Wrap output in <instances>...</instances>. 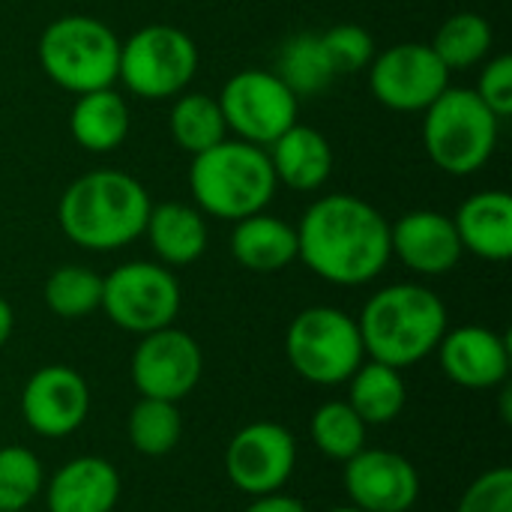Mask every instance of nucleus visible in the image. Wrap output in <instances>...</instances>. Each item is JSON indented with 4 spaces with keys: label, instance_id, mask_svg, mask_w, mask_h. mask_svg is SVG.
I'll use <instances>...</instances> for the list:
<instances>
[{
    "label": "nucleus",
    "instance_id": "28",
    "mask_svg": "<svg viewBox=\"0 0 512 512\" xmlns=\"http://www.w3.org/2000/svg\"><path fill=\"white\" fill-rule=\"evenodd\" d=\"M369 426L354 414V408L345 399L324 402L312 420H309V438L312 444L333 462H348L366 447Z\"/></svg>",
    "mask_w": 512,
    "mask_h": 512
},
{
    "label": "nucleus",
    "instance_id": "32",
    "mask_svg": "<svg viewBox=\"0 0 512 512\" xmlns=\"http://www.w3.org/2000/svg\"><path fill=\"white\" fill-rule=\"evenodd\" d=\"M321 42H324V51H327L336 75L360 72L375 57V39H372V33L366 27H360V24H351V21L324 30L321 33Z\"/></svg>",
    "mask_w": 512,
    "mask_h": 512
},
{
    "label": "nucleus",
    "instance_id": "25",
    "mask_svg": "<svg viewBox=\"0 0 512 512\" xmlns=\"http://www.w3.org/2000/svg\"><path fill=\"white\" fill-rule=\"evenodd\" d=\"M168 129L174 144L189 156H198L228 138L225 114L219 108V99L210 93H180V99H174L171 105Z\"/></svg>",
    "mask_w": 512,
    "mask_h": 512
},
{
    "label": "nucleus",
    "instance_id": "26",
    "mask_svg": "<svg viewBox=\"0 0 512 512\" xmlns=\"http://www.w3.org/2000/svg\"><path fill=\"white\" fill-rule=\"evenodd\" d=\"M273 72L291 87V93L297 99L324 93L336 78V69H333V63H330V57L324 51L321 33H297V36H291L282 45L279 63H276Z\"/></svg>",
    "mask_w": 512,
    "mask_h": 512
},
{
    "label": "nucleus",
    "instance_id": "17",
    "mask_svg": "<svg viewBox=\"0 0 512 512\" xmlns=\"http://www.w3.org/2000/svg\"><path fill=\"white\" fill-rule=\"evenodd\" d=\"M438 354L444 375L465 390H492L510 375V342L480 324L447 330Z\"/></svg>",
    "mask_w": 512,
    "mask_h": 512
},
{
    "label": "nucleus",
    "instance_id": "33",
    "mask_svg": "<svg viewBox=\"0 0 512 512\" xmlns=\"http://www.w3.org/2000/svg\"><path fill=\"white\" fill-rule=\"evenodd\" d=\"M456 512H512L510 468H492L480 474L459 498Z\"/></svg>",
    "mask_w": 512,
    "mask_h": 512
},
{
    "label": "nucleus",
    "instance_id": "27",
    "mask_svg": "<svg viewBox=\"0 0 512 512\" xmlns=\"http://www.w3.org/2000/svg\"><path fill=\"white\" fill-rule=\"evenodd\" d=\"M492 39L495 36L489 18H483L480 12H456L438 27L429 45L447 66V72H462L489 57Z\"/></svg>",
    "mask_w": 512,
    "mask_h": 512
},
{
    "label": "nucleus",
    "instance_id": "9",
    "mask_svg": "<svg viewBox=\"0 0 512 512\" xmlns=\"http://www.w3.org/2000/svg\"><path fill=\"white\" fill-rule=\"evenodd\" d=\"M183 294L180 282L165 264L129 261L102 276V303L108 321L123 333L147 336L177 321Z\"/></svg>",
    "mask_w": 512,
    "mask_h": 512
},
{
    "label": "nucleus",
    "instance_id": "22",
    "mask_svg": "<svg viewBox=\"0 0 512 512\" xmlns=\"http://www.w3.org/2000/svg\"><path fill=\"white\" fill-rule=\"evenodd\" d=\"M231 255L243 270L279 273L297 261V228L270 213L246 216L234 222Z\"/></svg>",
    "mask_w": 512,
    "mask_h": 512
},
{
    "label": "nucleus",
    "instance_id": "10",
    "mask_svg": "<svg viewBox=\"0 0 512 512\" xmlns=\"http://www.w3.org/2000/svg\"><path fill=\"white\" fill-rule=\"evenodd\" d=\"M225 126L240 141L270 147L285 129L297 123L300 99L273 69H240L216 96Z\"/></svg>",
    "mask_w": 512,
    "mask_h": 512
},
{
    "label": "nucleus",
    "instance_id": "30",
    "mask_svg": "<svg viewBox=\"0 0 512 512\" xmlns=\"http://www.w3.org/2000/svg\"><path fill=\"white\" fill-rule=\"evenodd\" d=\"M42 297H45L48 312L57 318H66V321L87 318L102 303V276L90 267H81V264L57 267L45 279Z\"/></svg>",
    "mask_w": 512,
    "mask_h": 512
},
{
    "label": "nucleus",
    "instance_id": "19",
    "mask_svg": "<svg viewBox=\"0 0 512 512\" xmlns=\"http://www.w3.org/2000/svg\"><path fill=\"white\" fill-rule=\"evenodd\" d=\"M453 225L465 252L495 264L512 255V198L504 189L465 198L453 216Z\"/></svg>",
    "mask_w": 512,
    "mask_h": 512
},
{
    "label": "nucleus",
    "instance_id": "37",
    "mask_svg": "<svg viewBox=\"0 0 512 512\" xmlns=\"http://www.w3.org/2000/svg\"><path fill=\"white\" fill-rule=\"evenodd\" d=\"M327 512H363V510H357V507H351V504H348V507H333V510H327Z\"/></svg>",
    "mask_w": 512,
    "mask_h": 512
},
{
    "label": "nucleus",
    "instance_id": "8",
    "mask_svg": "<svg viewBox=\"0 0 512 512\" xmlns=\"http://www.w3.org/2000/svg\"><path fill=\"white\" fill-rule=\"evenodd\" d=\"M198 48L174 24H144L120 42L117 81L141 99H174L198 72Z\"/></svg>",
    "mask_w": 512,
    "mask_h": 512
},
{
    "label": "nucleus",
    "instance_id": "20",
    "mask_svg": "<svg viewBox=\"0 0 512 512\" xmlns=\"http://www.w3.org/2000/svg\"><path fill=\"white\" fill-rule=\"evenodd\" d=\"M279 186L294 192H318L333 174V147L327 135L312 126L294 123L267 147Z\"/></svg>",
    "mask_w": 512,
    "mask_h": 512
},
{
    "label": "nucleus",
    "instance_id": "12",
    "mask_svg": "<svg viewBox=\"0 0 512 512\" xmlns=\"http://www.w3.org/2000/svg\"><path fill=\"white\" fill-rule=\"evenodd\" d=\"M294 468L297 441L285 426L273 420L243 426L225 447V474L231 486L249 498L282 492Z\"/></svg>",
    "mask_w": 512,
    "mask_h": 512
},
{
    "label": "nucleus",
    "instance_id": "18",
    "mask_svg": "<svg viewBox=\"0 0 512 512\" xmlns=\"http://www.w3.org/2000/svg\"><path fill=\"white\" fill-rule=\"evenodd\" d=\"M120 489V471L102 456L69 459L42 486L48 512H114Z\"/></svg>",
    "mask_w": 512,
    "mask_h": 512
},
{
    "label": "nucleus",
    "instance_id": "21",
    "mask_svg": "<svg viewBox=\"0 0 512 512\" xmlns=\"http://www.w3.org/2000/svg\"><path fill=\"white\" fill-rule=\"evenodd\" d=\"M165 267H189L207 252V222L195 204L165 201L150 207L144 234Z\"/></svg>",
    "mask_w": 512,
    "mask_h": 512
},
{
    "label": "nucleus",
    "instance_id": "5",
    "mask_svg": "<svg viewBox=\"0 0 512 512\" xmlns=\"http://www.w3.org/2000/svg\"><path fill=\"white\" fill-rule=\"evenodd\" d=\"M39 66L51 84L75 96L102 90L117 81L120 39L93 15H63L39 36Z\"/></svg>",
    "mask_w": 512,
    "mask_h": 512
},
{
    "label": "nucleus",
    "instance_id": "14",
    "mask_svg": "<svg viewBox=\"0 0 512 512\" xmlns=\"http://www.w3.org/2000/svg\"><path fill=\"white\" fill-rule=\"evenodd\" d=\"M90 414V387L72 366H42L21 390V417L39 438H69Z\"/></svg>",
    "mask_w": 512,
    "mask_h": 512
},
{
    "label": "nucleus",
    "instance_id": "3",
    "mask_svg": "<svg viewBox=\"0 0 512 512\" xmlns=\"http://www.w3.org/2000/svg\"><path fill=\"white\" fill-rule=\"evenodd\" d=\"M357 327L369 360L408 369L438 351L450 330V318L444 300L432 288L399 282L366 300Z\"/></svg>",
    "mask_w": 512,
    "mask_h": 512
},
{
    "label": "nucleus",
    "instance_id": "1",
    "mask_svg": "<svg viewBox=\"0 0 512 512\" xmlns=\"http://www.w3.org/2000/svg\"><path fill=\"white\" fill-rule=\"evenodd\" d=\"M297 258L330 285H369L393 258L390 222L357 195H321L297 225Z\"/></svg>",
    "mask_w": 512,
    "mask_h": 512
},
{
    "label": "nucleus",
    "instance_id": "2",
    "mask_svg": "<svg viewBox=\"0 0 512 512\" xmlns=\"http://www.w3.org/2000/svg\"><path fill=\"white\" fill-rule=\"evenodd\" d=\"M150 195L126 171H87L66 186L57 204L60 231L87 252H114L144 234Z\"/></svg>",
    "mask_w": 512,
    "mask_h": 512
},
{
    "label": "nucleus",
    "instance_id": "13",
    "mask_svg": "<svg viewBox=\"0 0 512 512\" xmlns=\"http://www.w3.org/2000/svg\"><path fill=\"white\" fill-rule=\"evenodd\" d=\"M129 372L141 399H162L177 405L201 384L204 354L189 333L171 324L141 336Z\"/></svg>",
    "mask_w": 512,
    "mask_h": 512
},
{
    "label": "nucleus",
    "instance_id": "15",
    "mask_svg": "<svg viewBox=\"0 0 512 512\" xmlns=\"http://www.w3.org/2000/svg\"><path fill=\"white\" fill-rule=\"evenodd\" d=\"M351 507L363 512H408L420 498L417 468L393 450L363 447L342 471Z\"/></svg>",
    "mask_w": 512,
    "mask_h": 512
},
{
    "label": "nucleus",
    "instance_id": "16",
    "mask_svg": "<svg viewBox=\"0 0 512 512\" xmlns=\"http://www.w3.org/2000/svg\"><path fill=\"white\" fill-rule=\"evenodd\" d=\"M390 252L420 276H444L459 267L465 249L453 216L438 210H411L390 225Z\"/></svg>",
    "mask_w": 512,
    "mask_h": 512
},
{
    "label": "nucleus",
    "instance_id": "11",
    "mask_svg": "<svg viewBox=\"0 0 512 512\" xmlns=\"http://www.w3.org/2000/svg\"><path fill=\"white\" fill-rule=\"evenodd\" d=\"M369 87L384 108L414 114L450 87V72L429 42H399L372 57Z\"/></svg>",
    "mask_w": 512,
    "mask_h": 512
},
{
    "label": "nucleus",
    "instance_id": "34",
    "mask_svg": "<svg viewBox=\"0 0 512 512\" xmlns=\"http://www.w3.org/2000/svg\"><path fill=\"white\" fill-rule=\"evenodd\" d=\"M474 93L480 96V102L498 117L507 120L512 114V57L510 54H498L492 60H486V66L480 69L477 87Z\"/></svg>",
    "mask_w": 512,
    "mask_h": 512
},
{
    "label": "nucleus",
    "instance_id": "6",
    "mask_svg": "<svg viewBox=\"0 0 512 512\" xmlns=\"http://www.w3.org/2000/svg\"><path fill=\"white\" fill-rule=\"evenodd\" d=\"M423 144L435 168L453 177L477 174L498 147L501 120L468 87H447L423 111Z\"/></svg>",
    "mask_w": 512,
    "mask_h": 512
},
{
    "label": "nucleus",
    "instance_id": "31",
    "mask_svg": "<svg viewBox=\"0 0 512 512\" xmlns=\"http://www.w3.org/2000/svg\"><path fill=\"white\" fill-rule=\"evenodd\" d=\"M45 471L33 450L0 447V512H27L42 495Z\"/></svg>",
    "mask_w": 512,
    "mask_h": 512
},
{
    "label": "nucleus",
    "instance_id": "29",
    "mask_svg": "<svg viewBox=\"0 0 512 512\" xmlns=\"http://www.w3.org/2000/svg\"><path fill=\"white\" fill-rule=\"evenodd\" d=\"M126 435L135 453L159 459L177 450L183 435V417L174 402L141 399L126 420Z\"/></svg>",
    "mask_w": 512,
    "mask_h": 512
},
{
    "label": "nucleus",
    "instance_id": "23",
    "mask_svg": "<svg viewBox=\"0 0 512 512\" xmlns=\"http://www.w3.org/2000/svg\"><path fill=\"white\" fill-rule=\"evenodd\" d=\"M129 126V105L114 87L81 93L69 111V135L87 153L117 150L126 141Z\"/></svg>",
    "mask_w": 512,
    "mask_h": 512
},
{
    "label": "nucleus",
    "instance_id": "7",
    "mask_svg": "<svg viewBox=\"0 0 512 512\" xmlns=\"http://www.w3.org/2000/svg\"><path fill=\"white\" fill-rule=\"evenodd\" d=\"M285 357L291 369L318 387H339L366 360L357 318L336 306H309L285 330Z\"/></svg>",
    "mask_w": 512,
    "mask_h": 512
},
{
    "label": "nucleus",
    "instance_id": "35",
    "mask_svg": "<svg viewBox=\"0 0 512 512\" xmlns=\"http://www.w3.org/2000/svg\"><path fill=\"white\" fill-rule=\"evenodd\" d=\"M243 512H309L303 501H297L294 495L285 492H270V495H258L252 498V504Z\"/></svg>",
    "mask_w": 512,
    "mask_h": 512
},
{
    "label": "nucleus",
    "instance_id": "36",
    "mask_svg": "<svg viewBox=\"0 0 512 512\" xmlns=\"http://www.w3.org/2000/svg\"><path fill=\"white\" fill-rule=\"evenodd\" d=\"M12 330H15V312H12V306L0 297V348L12 339Z\"/></svg>",
    "mask_w": 512,
    "mask_h": 512
},
{
    "label": "nucleus",
    "instance_id": "4",
    "mask_svg": "<svg viewBox=\"0 0 512 512\" xmlns=\"http://www.w3.org/2000/svg\"><path fill=\"white\" fill-rule=\"evenodd\" d=\"M279 183L267 156V147L225 138L216 147L192 156L189 192L204 216L240 222L264 213Z\"/></svg>",
    "mask_w": 512,
    "mask_h": 512
},
{
    "label": "nucleus",
    "instance_id": "24",
    "mask_svg": "<svg viewBox=\"0 0 512 512\" xmlns=\"http://www.w3.org/2000/svg\"><path fill=\"white\" fill-rule=\"evenodd\" d=\"M408 402V387L402 369H393L378 360H363L360 369L348 378V405L354 414L372 426H390Z\"/></svg>",
    "mask_w": 512,
    "mask_h": 512
}]
</instances>
